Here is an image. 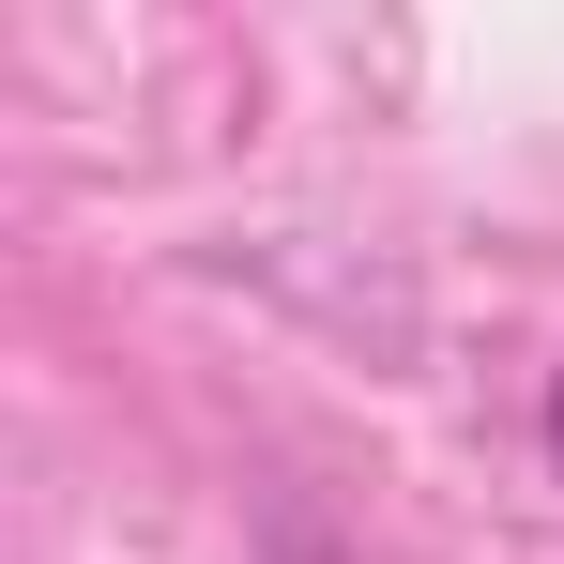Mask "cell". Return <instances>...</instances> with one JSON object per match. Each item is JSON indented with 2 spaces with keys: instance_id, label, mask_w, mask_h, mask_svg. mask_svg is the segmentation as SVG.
<instances>
[{
  "instance_id": "7a4b0ae2",
  "label": "cell",
  "mask_w": 564,
  "mask_h": 564,
  "mask_svg": "<svg viewBox=\"0 0 564 564\" xmlns=\"http://www.w3.org/2000/svg\"><path fill=\"white\" fill-rule=\"evenodd\" d=\"M550 473H564V367H550Z\"/></svg>"
},
{
  "instance_id": "6da1fadb",
  "label": "cell",
  "mask_w": 564,
  "mask_h": 564,
  "mask_svg": "<svg viewBox=\"0 0 564 564\" xmlns=\"http://www.w3.org/2000/svg\"><path fill=\"white\" fill-rule=\"evenodd\" d=\"M275 564H336V550H321V534H305V519H290V534H275Z\"/></svg>"
}]
</instances>
